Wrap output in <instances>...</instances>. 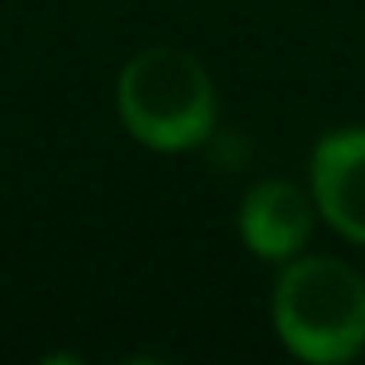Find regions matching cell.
<instances>
[{
  "mask_svg": "<svg viewBox=\"0 0 365 365\" xmlns=\"http://www.w3.org/2000/svg\"><path fill=\"white\" fill-rule=\"evenodd\" d=\"M126 134L153 153H189L216 130V83L192 51L153 43L126 59L114 83Z\"/></svg>",
  "mask_w": 365,
  "mask_h": 365,
  "instance_id": "cell-1",
  "label": "cell"
},
{
  "mask_svg": "<svg viewBox=\"0 0 365 365\" xmlns=\"http://www.w3.org/2000/svg\"><path fill=\"white\" fill-rule=\"evenodd\" d=\"M271 322L299 361H354L365 349V275L338 255L299 252L275 275Z\"/></svg>",
  "mask_w": 365,
  "mask_h": 365,
  "instance_id": "cell-2",
  "label": "cell"
},
{
  "mask_svg": "<svg viewBox=\"0 0 365 365\" xmlns=\"http://www.w3.org/2000/svg\"><path fill=\"white\" fill-rule=\"evenodd\" d=\"M310 197L341 240L365 247V126H338L310 153Z\"/></svg>",
  "mask_w": 365,
  "mask_h": 365,
  "instance_id": "cell-3",
  "label": "cell"
},
{
  "mask_svg": "<svg viewBox=\"0 0 365 365\" xmlns=\"http://www.w3.org/2000/svg\"><path fill=\"white\" fill-rule=\"evenodd\" d=\"M314 212V197L294 181H259L240 200L236 232L255 259L287 263L310 244Z\"/></svg>",
  "mask_w": 365,
  "mask_h": 365,
  "instance_id": "cell-4",
  "label": "cell"
}]
</instances>
